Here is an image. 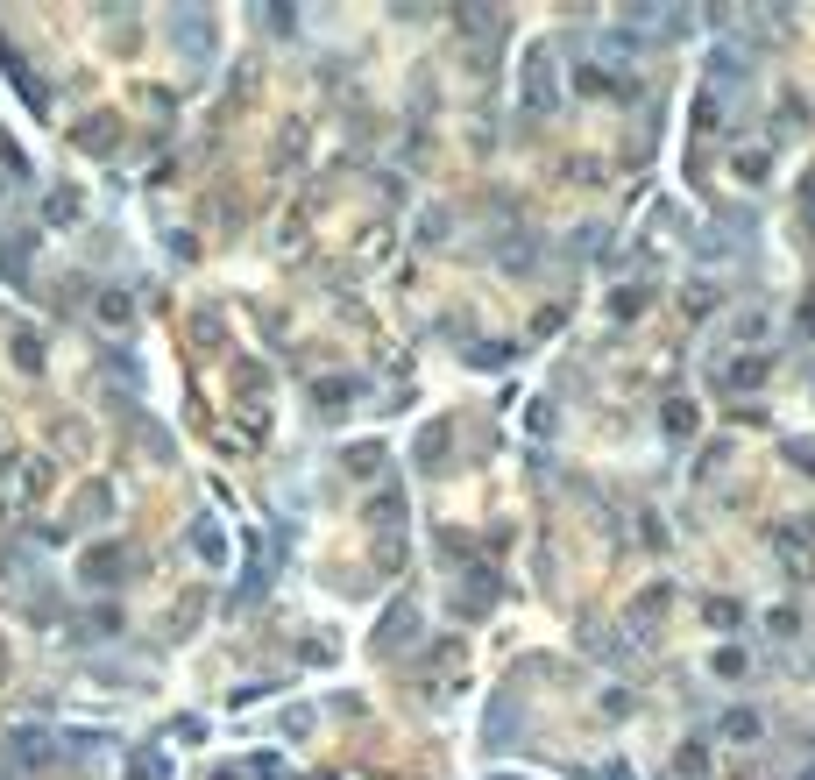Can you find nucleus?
I'll use <instances>...</instances> for the list:
<instances>
[{
	"label": "nucleus",
	"mask_w": 815,
	"mask_h": 780,
	"mask_svg": "<svg viewBox=\"0 0 815 780\" xmlns=\"http://www.w3.org/2000/svg\"><path fill=\"white\" fill-rule=\"evenodd\" d=\"M412 639H419V603H412V596H390L383 617H376V632H369V653H376V660H397Z\"/></svg>",
	"instance_id": "f257e3e1"
},
{
	"label": "nucleus",
	"mask_w": 815,
	"mask_h": 780,
	"mask_svg": "<svg viewBox=\"0 0 815 780\" xmlns=\"http://www.w3.org/2000/svg\"><path fill=\"white\" fill-rule=\"evenodd\" d=\"M518 93H525L532 114H539V107H560V64L546 57V43L525 50V86H518Z\"/></svg>",
	"instance_id": "f03ea898"
},
{
	"label": "nucleus",
	"mask_w": 815,
	"mask_h": 780,
	"mask_svg": "<svg viewBox=\"0 0 815 780\" xmlns=\"http://www.w3.org/2000/svg\"><path fill=\"white\" fill-rule=\"evenodd\" d=\"M78 575H86V589H114V582L128 575V546H114V539L86 546V561H78Z\"/></svg>",
	"instance_id": "7ed1b4c3"
},
{
	"label": "nucleus",
	"mask_w": 815,
	"mask_h": 780,
	"mask_svg": "<svg viewBox=\"0 0 815 780\" xmlns=\"http://www.w3.org/2000/svg\"><path fill=\"white\" fill-rule=\"evenodd\" d=\"M482 745H489V752H511V745H518V695H511V688L489 702V717H482Z\"/></svg>",
	"instance_id": "20e7f679"
},
{
	"label": "nucleus",
	"mask_w": 815,
	"mask_h": 780,
	"mask_svg": "<svg viewBox=\"0 0 815 780\" xmlns=\"http://www.w3.org/2000/svg\"><path fill=\"white\" fill-rule=\"evenodd\" d=\"M8 759H15L22 773H43V766L57 759V738H50V731H36V724H22V731L8 738Z\"/></svg>",
	"instance_id": "39448f33"
},
{
	"label": "nucleus",
	"mask_w": 815,
	"mask_h": 780,
	"mask_svg": "<svg viewBox=\"0 0 815 780\" xmlns=\"http://www.w3.org/2000/svg\"><path fill=\"white\" fill-rule=\"evenodd\" d=\"M759 383H773V362H766V355H752V348H745L738 362H723V369H716V390H759Z\"/></svg>",
	"instance_id": "423d86ee"
},
{
	"label": "nucleus",
	"mask_w": 815,
	"mask_h": 780,
	"mask_svg": "<svg viewBox=\"0 0 815 780\" xmlns=\"http://www.w3.org/2000/svg\"><path fill=\"white\" fill-rule=\"evenodd\" d=\"M412 461H419V468H447V461H454V426H447V419H433V426L419 433Z\"/></svg>",
	"instance_id": "0eeeda50"
},
{
	"label": "nucleus",
	"mask_w": 815,
	"mask_h": 780,
	"mask_svg": "<svg viewBox=\"0 0 815 780\" xmlns=\"http://www.w3.org/2000/svg\"><path fill=\"white\" fill-rule=\"evenodd\" d=\"M192 554L206 568H227V532H220V518H192Z\"/></svg>",
	"instance_id": "6e6552de"
},
{
	"label": "nucleus",
	"mask_w": 815,
	"mask_h": 780,
	"mask_svg": "<svg viewBox=\"0 0 815 780\" xmlns=\"http://www.w3.org/2000/svg\"><path fill=\"white\" fill-rule=\"evenodd\" d=\"M709 86L730 100V93L745 86V57H738V50H709Z\"/></svg>",
	"instance_id": "1a4fd4ad"
},
{
	"label": "nucleus",
	"mask_w": 815,
	"mask_h": 780,
	"mask_svg": "<svg viewBox=\"0 0 815 780\" xmlns=\"http://www.w3.org/2000/svg\"><path fill=\"white\" fill-rule=\"evenodd\" d=\"M716 731H723L730 745H752V738L766 731V717L752 710V702H738V710H723V724H716Z\"/></svg>",
	"instance_id": "9d476101"
},
{
	"label": "nucleus",
	"mask_w": 815,
	"mask_h": 780,
	"mask_svg": "<svg viewBox=\"0 0 815 780\" xmlns=\"http://www.w3.org/2000/svg\"><path fill=\"white\" fill-rule=\"evenodd\" d=\"M482 610H497V575H468V589H461V617H482Z\"/></svg>",
	"instance_id": "9b49d317"
},
{
	"label": "nucleus",
	"mask_w": 815,
	"mask_h": 780,
	"mask_svg": "<svg viewBox=\"0 0 815 780\" xmlns=\"http://www.w3.org/2000/svg\"><path fill=\"white\" fill-rule=\"evenodd\" d=\"M348 398H355L348 376H319V383H312V412H341Z\"/></svg>",
	"instance_id": "f8f14e48"
},
{
	"label": "nucleus",
	"mask_w": 815,
	"mask_h": 780,
	"mask_svg": "<svg viewBox=\"0 0 815 780\" xmlns=\"http://www.w3.org/2000/svg\"><path fill=\"white\" fill-rule=\"evenodd\" d=\"M645 298H652L645 284H617V291H610V320H617V327H631L638 312H645Z\"/></svg>",
	"instance_id": "ddd939ff"
},
{
	"label": "nucleus",
	"mask_w": 815,
	"mask_h": 780,
	"mask_svg": "<svg viewBox=\"0 0 815 780\" xmlns=\"http://www.w3.org/2000/svg\"><path fill=\"white\" fill-rule=\"evenodd\" d=\"M674 780H709V745H702V738H688V745L674 752Z\"/></svg>",
	"instance_id": "4468645a"
},
{
	"label": "nucleus",
	"mask_w": 815,
	"mask_h": 780,
	"mask_svg": "<svg viewBox=\"0 0 815 780\" xmlns=\"http://www.w3.org/2000/svg\"><path fill=\"white\" fill-rule=\"evenodd\" d=\"M93 312H100V327H128V320H135V298H128V291H100Z\"/></svg>",
	"instance_id": "2eb2a0df"
},
{
	"label": "nucleus",
	"mask_w": 815,
	"mask_h": 780,
	"mask_svg": "<svg viewBox=\"0 0 815 780\" xmlns=\"http://www.w3.org/2000/svg\"><path fill=\"white\" fill-rule=\"evenodd\" d=\"M532 249H539L532 234H504V242H497V263H504V270H532Z\"/></svg>",
	"instance_id": "dca6fc26"
},
{
	"label": "nucleus",
	"mask_w": 815,
	"mask_h": 780,
	"mask_svg": "<svg viewBox=\"0 0 815 780\" xmlns=\"http://www.w3.org/2000/svg\"><path fill=\"white\" fill-rule=\"evenodd\" d=\"M178 43H185L192 57H213V29H206L199 15H178Z\"/></svg>",
	"instance_id": "f3484780"
},
{
	"label": "nucleus",
	"mask_w": 815,
	"mask_h": 780,
	"mask_svg": "<svg viewBox=\"0 0 815 780\" xmlns=\"http://www.w3.org/2000/svg\"><path fill=\"white\" fill-rule=\"evenodd\" d=\"M709 667H716L723 681H745V674H752V660H745V646H716V653H709Z\"/></svg>",
	"instance_id": "a211bd4d"
},
{
	"label": "nucleus",
	"mask_w": 815,
	"mask_h": 780,
	"mask_svg": "<svg viewBox=\"0 0 815 780\" xmlns=\"http://www.w3.org/2000/svg\"><path fill=\"white\" fill-rule=\"evenodd\" d=\"M78 149H100V156H107V149H114V114H93L86 128H78Z\"/></svg>",
	"instance_id": "6ab92c4d"
},
{
	"label": "nucleus",
	"mask_w": 815,
	"mask_h": 780,
	"mask_svg": "<svg viewBox=\"0 0 815 780\" xmlns=\"http://www.w3.org/2000/svg\"><path fill=\"white\" fill-rule=\"evenodd\" d=\"M341 461L355 468V476H376V468H383V440H355V447H348Z\"/></svg>",
	"instance_id": "aec40b11"
},
{
	"label": "nucleus",
	"mask_w": 815,
	"mask_h": 780,
	"mask_svg": "<svg viewBox=\"0 0 815 780\" xmlns=\"http://www.w3.org/2000/svg\"><path fill=\"white\" fill-rule=\"evenodd\" d=\"M43 220H50V227H71V220H78V192H71V185H57V192H50V206H43Z\"/></svg>",
	"instance_id": "412c9836"
},
{
	"label": "nucleus",
	"mask_w": 815,
	"mask_h": 780,
	"mask_svg": "<svg viewBox=\"0 0 815 780\" xmlns=\"http://www.w3.org/2000/svg\"><path fill=\"white\" fill-rule=\"evenodd\" d=\"M369 525H383V532H397V525H404V497H397V490H383V497L369 504Z\"/></svg>",
	"instance_id": "4be33fe9"
},
{
	"label": "nucleus",
	"mask_w": 815,
	"mask_h": 780,
	"mask_svg": "<svg viewBox=\"0 0 815 780\" xmlns=\"http://www.w3.org/2000/svg\"><path fill=\"white\" fill-rule=\"evenodd\" d=\"M241 780H284V759L277 752H249L241 759Z\"/></svg>",
	"instance_id": "5701e85b"
},
{
	"label": "nucleus",
	"mask_w": 815,
	"mask_h": 780,
	"mask_svg": "<svg viewBox=\"0 0 815 780\" xmlns=\"http://www.w3.org/2000/svg\"><path fill=\"white\" fill-rule=\"evenodd\" d=\"M766 171H773V149H738V178L745 185H759Z\"/></svg>",
	"instance_id": "b1692460"
},
{
	"label": "nucleus",
	"mask_w": 815,
	"mask_h": 780,
	"mask_svg": "<svg viewBox=\"0 0 815 780\" xmlns=\"http://www.w3.org/2000/svg\"><path fill=\"white\" fill-rule=\"evenodd\" d=\"M468 362H475V369H504V362H511V341H475Z\"/></svg>",
	"instance_id": "393cba45"
},
{
	"label": "nucleus",
	"mask_w": 815,
	"mask_h": 780,
	"mask_svg": "<svg viewBox=\"0 0 815 780\" xmlns=\"http://www.w3.org/2000/svg\"><path fill=\"white\" fill-rule=\"evenodd\" d=\"M766 632H773V639H801V610H787V603L766 610Z\"/></svg>",
	"instance_id": "a878e982"
},
{
	"label": "nucleus",
	"mask_w": 815,
	"mask_h": 780,
	"mask_svg": "<svg viewBox=\"0 0 815 780\" xmlns=\"http://www.w3.org/2000/svg\"><path fill=\"white\" fill-rule=\"evenodd\" d=\"M447 234H454V213H447V206H433V213L419 220V242H447Z\"/></svg>",
	"instance_id": "bb28decb"
},
{
	"label": "nucleus",
	"mask_w": 815,
	"mask_h": 780,
	"mask_svg": "<svg viewBox=\"0 0 815 780\" xmlns=\"http://www.w3.org/2000/svg\"><path fill=\"white\" fill-rule=\"evenodd\" d=\"M256 22H270V36H298V8H256Z\"/></svg>",
	"instance_id": "cd10ccee"
},
{
	"label": "nucleus",
	"mask_w": 815,
	"mask_h": 780,
	"mask_svg": "<svg viewBox=\"0 0 815 780\" xmlns=\"http://www.w3.org/2000/svg\"><path fill=\"white\" fill-rule=\"evenodd\" d=\"M667 433H674V440H688V433H695V405H688V398H674V405H667Z\"/></svg>",
	"instance_id": "c85d7f7f"
},
{
	"label": "nucleus",
	"mask_w": 815,
	"mask_h": 780,
	"mask_svg": "<svg viewBox=\"0 0 815 780\" xmlns=\"http://www.w3.org/2000/svg\"><path fill=\"white\" fill-rule=\"evenodd\" d=\"M702 617L716 624V632H730V624H738L745 610H738V603H730V596H709V610H702Z\"/></svg>",
	"instance_id": "c756f323"
},
{
	"label": "nucleus",
	"mask_w": 815,
	"mask_h": 780,
	"mask_svg": "<svg viewBox=\"0 0 815 780\" xmlns=\"http://www.w3.org/2000/svg\"><path fill=\"white\" fill-rule=\"evenodd\" d=\"M0 270L22 284V277H29V242H8V249H0Z\"/></svg>",
	"instance_id": "7c9ffc66"
},
{
	"label": "nucleus",
	"mask_w": 815,
	"mask_h": 780,
	"mask_svg": "<svg viewBox=\"0 0 815 780\" xmlns=\"http://www.w3.org/2000/svg\"><path fill=\"white\" fill-rule=\"evenodd\" d=\"M128 780H171V766H163V752H135V773Z\"/></svg>",
	"instance_id": "2f4dec72"
},
{
	"label": "nucleus",
	"mask_w": 815,
	"mask_h": 780,
	"mask_svg": "<svg viewBox=\"0 0 815 780\" xmlns=\"http://www.w3.org/2000/svg\"><path fill=\"white\" fill-rule=\"evenodd\" d=\"M780 454H787L794 468H808V476H815V440H780Z\"/></svg>",
	"instance_id": "473e14b6"
},
{
	"label": "nucleus",
	"mask_w": 815,
	"mask_h": 780,
	"mask_svg": "<svg viewBox=\"0 0 815 780\" xmlns=\"http://www.w3.org/2000/svg\"><path fill=\"white\" fill-rule=\"evenodd\" d=\"M15 362H22V369H43V341H36V334H15Z\"/></svg>",
	"instance_id": "72a5a7b5"
},
{
	"label": "nucleus",
	"mask_w": 815,
	"mask_h": 780,
	"mask_svg": "<svg viewBox=\"0 0 815 780\" xmlns=\"http://www.w3.org/2000/svg\"><path fill=\"white\" fill-rule=\"evenodd\" d=\"M766 334V312H738V341H759Z\"/></svg>",
	"instance_id": "f704fd0d"
},
{
	"label": "nucleus",
	"mask_w": 815,
	"mask_h": 780,
	"mask_svg": "<svg viewBox=\"0 0 815 780\" xmlns=\"http://www.w3.org/2000/svg\"><path fill=\"white\" fill-rule=\"evenodd\" d=\"M78 511H86V518H107V511H114V497H107V490H86V504H78Z\"/></svg>",
	"instance_id": "c9c22d12"
},
{
	"label": "nucleus",
	"mask_w": 815,
	"mask_h": 780,
	"mask_svg": "<svg viewBox=\"0 0 815 780\" xmlns=\"http://www.w3.org/2000/svg\"><path fill=\"white\" fill-rule=\"evenodd\" d=\"M596 780H631V766H624V759H603V773H596Z\"/></svg>",
	"instance_id": "e433bc0d"
},
{
	"label": "nucleus",
	"mask_w": 815,
	"mask_h": 780,
	"mask_svg": "<svg viewBox=\"0 0 815 780\" xmlns=\"http://www.w3.org/2000/svg\"><path fill=\"white\" fill-rule=\"evenodd\" d=\"M808 227H815V178H808Z\"/></svg>",
	"instance_id": "4c0bfd02"
},
{
	"label": "nucleus",
	"mask_w": 815,
	"mask_h": 780,
	"mask_svg": "<svg viewBox=\"0 0 815 780\" xmlns=\"http://www.w3.org/2000/svg\"><path fill=\"white\" fill-rule=\"evenodd\" d=\"M489 780H518V773H489Z\"/></svg>",
	"instance_id": "58836bf2"
},
{
	"label": "nucleus",
	"mask_w": 815,
	"mask_h": 780,
	"mask_svg": "<svg viewBox=\"0 0 815 780\" xmlns=\"http://www.w3.org/2000/svg\"><path fill=\"white\" fill-rule=\"evenodd\" d=\"M213 780H241V773H213Z\"/></svg>",
	"instance_id": "ea45409f"
},
{
	"label": "nucleus",
	"mask_w": 815,
	"mask_h": 780,
	"mask_svg": "<svg viewBox=\"0 0 815 780\" xmlns=\"http://www.w3.org/2000/svg\"><path fill=\"white\" fill-rule=\"evenodd\" d=\"M801 780H815V766H801Z\"/></svg>",
	"instance_id": "a19ab883"
}]
</instances>
